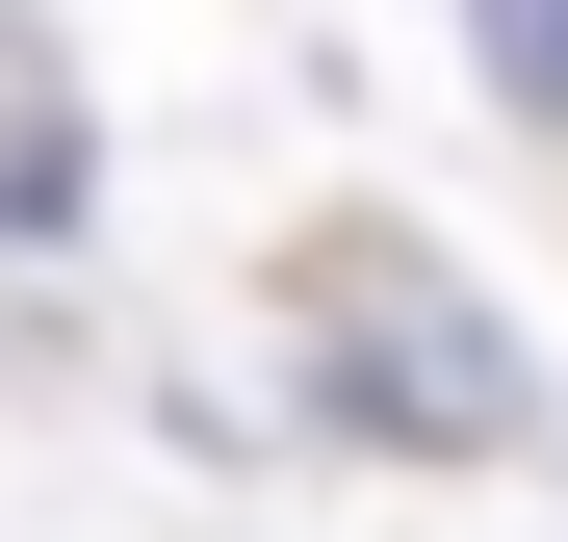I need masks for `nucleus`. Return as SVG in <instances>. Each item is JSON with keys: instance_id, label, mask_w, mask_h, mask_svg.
Here are the masks:
<instances>
[{"instance_id": "nucleus-1", "label": "nucleus", "mask_w": 568, "mask_h": 542, "mask_svg": "<svg viewBox=\"0 0 568 542\" xmlns=\"http://www.w3.org/2000/svg\"><path fill=\"white\" fill-rule=\"evenodd\" d=\"M258 388L284 439H336V466H414V491H517L568 466V388H542V336L491 258H439V207H284L258 233Z\"/></svg>"}, {"instance_id": "nucleus-2", "label": "nucleus", "mask_w": 568, "mask_h": 542, "mask_svg": "<svg viewBox=\"0 0 568 542\" xmlns=\"http://www.w3.org/2000/svg\"><path fill=\"white\" fill-rule=\"evenodd\" d=\"M78 258H104V78L52 0H0V285H78Z\"/></svg>"}, {"instance_id": "nucleus-3", "label": "nucleus", "mask_w": 568, "mask_h": 542, "mask_svg": "<svg viewBox=\"0 0 568 542\" xmlns=\"http://www.w3.org/2000/svg\"><path fill=\"white\" fill-rule=\"evenodd\" d=\"M439 52H465V104L517 155H568V0H439Z\"/></svg>"}]
</instances>
